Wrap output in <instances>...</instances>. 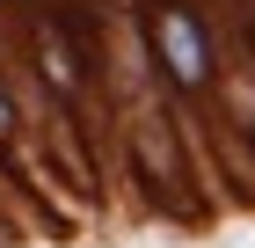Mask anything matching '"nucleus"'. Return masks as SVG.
<instances>
[{
    "instance_id": "obj_1",
    "label": "nucleus",
    "mask_w": 255,
    "mask_h": 248,
    "mask_svg": "<svg viewBox=\"0 0 255 248\" xmlns=\"http://www.w3.org/2000/svg\"><path fill=\"white\" fill-rule=\"evenodd\" d=\"M138 37H146L153 80L168 95H182L190 110H204L219 95V37H212V15L197 0H146L138 7Z\"/></svg>"
},
{
    "instance_id": "obj_2",
    "label": "nucleus",
    "mask_w": 255,
    "mask_h": 248,
    "mask_svg": "<svg viewBox=\"0 0 255 248\" xmlns=\"http://www.w3.org/2000/svg\"><path fill=\"white\" fill-rule=\"evenodd\" d=\"M29 44H37L44 95H59L66 110H88L95 102V51L66 29V15H29Z\"/></svg>"
},
{
    "instance_id": "obj_3",
    "label": "nucleus",
    "mask_w": 255,
    "mask_h": 248,
    "mask_svg": "<svg viewBox=\"0 0 255 248\" xmlns=\"http://www.w3.org/2000/svg\"><path fill=\"white\" fill-rule=\"evenodd\" d=\"M22 146V110L7 102V80H0V153H15Z\"/></svg>"
},
{
    "instance_id": "obj_4",
    "label": "nucleus",
    "mask_w": 255,
    "mask_h": 248,
    "mask_svg": "<svg viewBox=\"0 0 255 248\" xmlns=\"http://www.w3.org/2000/svg\"><path fill=\"white\" fill-rule=\"evenodd\" d=\"M241 22H248V44H255V0H248V7H241Z\"/></svg>"
}]
</instances>
